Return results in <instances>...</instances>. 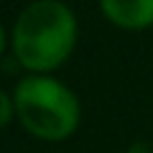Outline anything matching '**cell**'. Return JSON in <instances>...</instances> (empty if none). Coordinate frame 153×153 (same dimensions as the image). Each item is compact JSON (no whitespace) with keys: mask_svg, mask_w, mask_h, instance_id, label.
Segmentation results:
<instances>
[{"mask_svg":"<svg viewBox=\"0 0 153 153\" xmlns=\"http://www.w3.org/2000/svg\"><path fill=\"white\" fill-rule=\"evenodd\" d=\"M105 19L121 30L153 27V0H100Z\"/></svg>","mask_w":153,"mask_h":153,"instance_id":"3","label":"cell"},{"mask_svg":"<svg viewBox=\"0 0 153 153\" xmlns=\"http://www.w3.org/2000/svg\"><path fill=\"white\" fill-rule=\"evenodd\" d=\"M3 48H5V32H3V27H0V54H3Z\"/></svg>","mask_w":153,"mask_h":153,"instance_id":"5","label":"cell"},{"mask_svg":"<svg viewBox=\"0 0 153 153\" xmlns=\"http://www.w3.org/2000/svg\"><path fill=\"white\" fill-rule=\"evenodd\" d=\"M16 116V108H13V97H8L3 89H0V126H5L11 118Z\"/></svg>","mask_w":153,"mask_h":153,"instance_id":"4","label":"cell"},{"mask_svg":"<svg viewBox=\"0 0 153 153\" xmlns=\"http://www.w3.org/2000/svg\"><path fill=\"white\" fill-rule=\"evenodd\" d=\"M75 40V16L59 0H32L16 16L11 32V46L19 65L38 75L56 70L73 54Z\"/></svg>","mask_w":153,"mask_h":153,"instance_id":"1","label":"cell"},{"mask_svg":"<svg viewBox=\"0 0 153 153\" xmlns=\"http://www.w3.org/2000/svg\"><path fill=\"white\" fill-rule=\"evenodd\" d=\"M13 108L19 124L32 137L46 143L67 140L81 121L78 97L62 81L38 73L19 81L13 91Z\"/></svg>","mask_w":153,"mask_h":153,"instance_id":"2","label":"cell"}]
</instances>
